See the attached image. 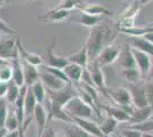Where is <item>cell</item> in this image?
<instances>
[{
  "instance_id": "cell-1",
  "label": "cell",
  "mask_w": 153,
  "mask_h": 137,
  "mask_svg": "<svg viewBox=\"0 0 153 137\" xmlns=\"http://www.w3.org/2000/svg\"><path fill=\"white\" fill-rule=\"evenodd\" d=\"M104 29L102 26L96 25L94 26L89 32V36L86 41V48L88 52V56H89L90 61H95L96 57L98 56V54L104 47Z\"/></svg>"
},
{
  "instance_id": "cell-2",
  "label": "cell",
  "mask_w": 153,
  "mask_h": 137,
  "mask_svg": "<svg viewBox=\"0 0 153 137\" xmlns=\"http://www.w3.org/2000/svg\"><path fill=\"white\" fill-rule=\"evenodd\" d=\"M64 110L72 119H74V118L90 119L93 116V112H94V109L78 95L72 97L64 105Z\"/></svg>"
},
{
  "instance_id": "cell-3",
  "label": "cell",
  "mask_w": 153,
  "mask_h": 137,
  "mask_svg": "<svg viewBox=\"0 0 153 137\" xmlns=\"http://www.w3.org/2000/svg\"><path fill=\"white\" fill-rule=\"evenodd\" d=\"M121 49L122 48L120 46L115 45V44H110V45L104 46L95 61L98 63V65L101 66L111 65L115 61H118Z\"/></svg>"
},
{
  "instance_id": "cell-4",
  "label": "cell",
  "mask_w": 153,
  "mask_h": 137,
  "mask_svg": "<svg viewBox=\"0 0 153 137\" xmlns=\"http://www.w3.org/2000/svg\"><path fill=\"white\" fill-rule=\"evenodd\" d=\"M46 94L48 95L49 102L54 103V104L61 105V106H64L71 98L76 96L74 94V89H73L72 84L66 85L64 88L59 89V90H48V89H46Z\"/></svg>"
},
{
  "instance_id": "cell-5",
  "label": "cell",
  "mask_w": 153,
  "mask_h": 137,
  "mask_svg": "<svg viewBox=\"0 0 153 137\" xmlns=\"http://www.w3.org/2000/svg\"><path fill=\"white\" fill-rule=\"evenodd\" d=\"M128 90L131 96V102L135 107H144L149 106L147 104L146 93L144 87V81H140L137 84H129Z\"/></svg>"
},
{
  "instance_id": "cell-6",
  "label": "cell",
  "mask_w": 153,
  "mask_h": 137,
  "mask_svg": "<svg viewBox=\"0 0 153 137\" xmlns=\"http://www.w3.org/2000/svg\"><path fill=\"white\" fill-rule=\"evenodd\" d=\"M16 39H17L16 36H10L5 39H0V57L1 59L9 61L19 56Z\"/></svg>"
},
{
  "instance_id": "cell-7",
  "label": "cell",
  "mask_w": 153,
  "mask_h": 137,
  "mask_svg": "<svg viewBox=\"0 0 153 137\" xmlns=\"http://www.w3.org/2000/svg\"><path fill=\"white\" fill-rule=\"evenodd\" d=\"M88 71L90 73V77L93 80V84L95 86V88L100 89L103 94L106 95V85H105V77L103 73L102 66L98 65V63L96 61H91V64H88L87 66Z\"/></svg>"
},
{
  "instance_id": "cell-8",
  "label": "cell",
  "mask_w": 153,
  "mask_h": 137,
  "mask_svg": "<svg viewBox=\"0 0 153 137\" xmlns=\"http://www.w3.org/2000/svg\"><path fill=\"white\" fill-rule=\"evenodd\" d=\"M131 52L134 55L135 63H136V67L138 69V71L140 72L143 79L146 78L147 73L150 71V67H151V63H152V57L150 55H147L145 53L140 52L136 48L131 47Z\"/></svg>"
},
{
  "instance_id": "cell-9",
  "label": "cell",
  "mask_w": 153,
  "mask_h": 137,
  "mask_svg": "<svg viewBox=\"0 0 153 137\" xmlns=\"http://www.w3.org/2000/svg\"><path fill=\"white\" fill-rule=\"evenodd\" d=\"M55 48V39H53V42L47 47V56H46V65L51 66V67H56V69H64L68 65L69 61L66 57L58 56L54 53Z\"/></svg>"
},
{
  "instance_id": "cell-10",
  "label": "cell",
  "mask_w": 153,
  "mask_h": 137,
  "mask_svg": "<svg viewBox=\"0 0 153 137\" xmlns=\"http://www.w3.org/2000/svg\"><path fill=\"white\" fill-rule=\"evenodd\" d=\"M40 81L42 82V85L45 86V88L48 90H59V89L64 88L66 85H69L46 70L40 72Z\"/></svg>"
},
{
  "instance_id": "cell-11",
  "label": "cell",
  "mask_w": 153,
  "mask_h": 137,
  "mask_svg": "<svg viewBox=\"0 0 153 137\" xmlns=\"http://www.w3.org/2000/svg\"><path fill=\"white\" fill-rule=\"evenodd\" d=\"M73 122L76 124H78L81 129L86 131L87 134H89L90 136L94 137H104L102 130L100 128V126L94 122V121H90L89 119H85V118H74L73 119Z\"/></svg>"
},
{
  "instance_id": "cell-12",
  "label": "cell",
  "mask_w": 153,
  "mask_h": 137,
  "mask_svg": "<svg viewBox=\"0 0 153 137\" xmlns=\"http://www.w3.org/2000/svg\"><path fill=\"white\" fill-rule=\"evenodd\" d=\"M32 117L36 120L37 127H38V136L37 137H40L41 134H42V131L45 130V128L48 126V122H49L48 121V113L46 112L44 105L40 104V103H37Z\"/></svg>"
},
{
  "instance_id": "cell-13",
  "label": "cell",
  "mask_w": 153,
  "mask_h": 137,
  "mask_svg": "<svg viewBox=\"0 0 153 137\" xmlns=\"http://www.w3.org/2000/svg\"><path fill=\"white\" fill-rule=\"evenodd\" d=\"M16 45H17L19 55V57H21V59H23V61L27 62L29 64H31L33 66H37V67L44 64V59H42V57L40 55L36 54V53H31L25 50V48L23 47V45L19 42V38L16 39Z\"/></svg>"
},
{
  "instance_id": "cell-14",
  "label": "cell",
  "mask_w": 153,
  "mask_h": 137,
  "mask_svg": "<svg viewBox=\"0 0 153 137\" xmlns=\"http://www.w3.org/2000/svg\"><path fill=\"white\" fill-rule=\"evenodd\" d=\"M51 119L63 121L64 124H72V122H73V119H72V118L66 113V111L64 110V106L54 104V103L49 102V114H48V121H51Z\"/></svg>"
},
{
  "instance_id": "cell-15",
  "label": "cell",
  "mask_w": 153,
  "mask_h": 137,
  "mask_svg": "<svg viewBox=\"0 0 153 137\" xmlns=\"http://www.w3.org/2000/svg\"><path fill=\"white\" fill-rule=\"evenodd\" d=\"M21 62H22V67H23V73H24L25 86L26 87H31L34 82L40 80V72L38 71L37 66L31 65V64H29L27 62L23 61V59H21Z\"/></svg>"
},
{
  "instance_id": "cell-16",
  "label": "cell",
  "mask_w": 153,
  "mask_h": 137,
  "mask_svg": "<svg viewBox=\"0 0 153 137\" xmlns=\"http://www.w3.org/2000/svg\"><path fill=\"white\" fill-rule=\"evenodd\" d=\"M153 111L151 106H144V107H134V110L130 114V126L131 124H140L149 120L150 118L152 117Z\"/></svg>"
},
{
  "instance_id": "cell-17",
  "label": "cell",
  "mask_w": 153,
  "mask_h": 137,
  "mask_svg": "<svg viewBox=\"0 0 153 137\" xmlns=\"http://www.w3.org/2000/svg\"><path fill=\"white\" fill-rule=\"evenodd\" d=\"M108 94L111 98L114 101L115 103L120 106L123 105H130L133 104L131 102V96H130V93L128 90V88H117V89H110Z\"/></svg>"
},
{
  "instance_id": "cell-18",
  "label": "cell",
  "mask_w": 153,
  "mask_h": 137,
  "mask_svg": "<svg viewBox=\"0 0 153 137\" xmlns=\"http://www.w3.org/2000/svg\"><path fill=\"white\" fill-rule=\"evenodd\" d=\"M82 66L74 64V63H68V65L63 69L64 73L66 76V78L70 80V82L73 84H79L81 82V78H82V73H83Z\"/></svg>"
},
{
  "instance_id": "cell-19",
  "label": "cell",
  "mask_w": 153,
  "mask_h": 137,
  "mask_svg": "<svg viewBox=\"0 0 153 137\" xmlns=\"http://www.w3.org/2000/svg\"><path fill=\"white\" fill-rule=\"evenodd\" d=\"M102 20H103L102 16L90 15V14H87V13H85V12L81 10V12L79 13V15L72 20V22H74V23H79V24L86 26V27H90V29H93L94 26L98 25Z\"/></svg>"
},
{
  "instance_id": "cell-20",
  "label": "cell",
  "mask_w": 153,
  "mask_h": 137,
  "mask_svg": "<svg viewBox=\"0 0 153 137\" xmlns=\"http://www.w3.org/2000/svg\"><path fill=\"white\" fill-rule=\"evenodd\" d=\"M119 64L123 70L126 69H133L136 67V63H135L134 55L131 52V47L129 45H126L123 47V49H121V53L118 57Z\"/></svg>"
},
{
  "instance_id": "cell-21",
  "label": "cell",
  "mask_w": 153,
  "mask_h": 137,
  "mask_svg": "<svg viewBox=\"0 0 153 137\" xmlns=\"http://www.w3.org/2000/svg\"><path fill=\"white\" fill-rule=\"evenodd\" d=\"M128 45L153 57V44L147 41L146 39H144L143 37H131L129 39Z\"/></svg>"
},
{
  "instance_id": "cell-22",
  "label": "cell",
  "mask_w": 153,
  "mask_h": 137,
  "mask_svg": "<svg viewBox=\"0 0 153 137\" xmlns=\"http://www.w3.org/2000/svg\"><path fill=\"white\" fill-rule=\"evenodd\" d=\"M71 12L70 10H64V9H57L54 8L49 10L48 13H46L45 15L40 16L39 20L45 21V22H62V21L66 20L70 16Z\"/></svg>"
},
{
  "instance_id": "cell-23",
  "label": "cell",
  "mask_w": 153,
  "mask_h": 137,
  "mask_svg": "<svg viewBox=\"0 0 153 137\" xmlns=\"http://www.w3.org/2000/svg\"><path fill=\"white\" fill-rule=\"evenodd\" d=\"M82 12L90 15H96V16H111L113 15V12L110 10L108 7H105L102 4H86L81 9Z\"/></svg>"
},
{
  "instance_id": "cell-24",
  "label": "cell",
  "mask_w": 153,
  "mask_h": 137,
  "mask_svg": "<svg viewBox=\"0 0 153 137\" xmlns=\"http://www.w3.org/2000/svg\"><path fill=\"white\" fill-rule=\"evenodd\" d=\"M66 59L69 61V63H74V64L82 66L83 69H86L89 64V56H88V52H87L86 46H83L82 48L76 53L68 56Z\"/></svg>"
},
{
  "instance_id": "cell-25",
  "label": "cell",
  "mask_w": 153,
  "mask_h": 137,
  "mask_svg": "<svg viewBox=\"0 0 153 137\" xmlns=\"http://www.w3.org/2000/svg\"><path fill=\"white\" fill-rule=\"evenodd\" d=\"M12 65H13L12 80L21 88L25 85V81H24V73H23V67H22V62L19 59V55L14 59H12Z\"/></svg>"
},
{
  "instance_id": "cell-26",
  "label": "cell",
  "mask_w": 153,
  "mask_h": 137,
  "mask_svg": "<svg viewBox=\"0 0 153 137\" xmlns=\"http://www.w3.org/2000/svg\"><path fill=\"white\" fill-rule=\"evenodd\" d=\"M106 114L115 119L118 122H129L130 116L126 111H123L120 106H103Z\"/></svg>"
},
{
  "instance_id": "cell-27",
  "label": "cell",
  "mask_w": 153,
  "mask_h": 137,
  "mask_svg": "<svg viewBox=\"0 0 153 137\" xmlns=\"http://www.w3.org/2000/svg\"><path fill=\"white\" fill-rule=\"evenodd\" d=\"M37 99L34 97L33 93H32L31 88L27 87V90H26L25 97H24V110H25V118L31 117L34 111V107L37 105Z\"/></svg>"
},
{
  "instance_id": "cell-28",
  "label": "cell",
  "mask_w": 153,
  "mask_h": 137,
  "mask_svg": "<svg viewBox=\"0 0 153 137\" xmlns=\"http://www.w3.org/2000/svg\"><path fill=\"white\" fill-rule=\"evenodd\" d=\"M65 137H90V135L81 129L78 124L72 122L66 124L65 126Z\"/></svg>"
},
{
  "instance_id": "cell-29",
  "label": "cell",
  "mask_w": 153,
  "mask_h": 137,
  "mask_svg": "<svg viewBox=\"0 0 153 137\" xmlns=\"http://www.w3.org/2000/svg\"><path fill=\"white\" fill-rule=\"evenodd\" d=\"M117 127H118V121L115 119H113L112 117H110V116L105 118V120L100 126V128H101V130H102L104 136H108V135L113 134L114 130L117 129Z\"/></svg>"
},
{
  "instance_id": "cell-30",
  "label": "cell",
  "mask_w": 153,
  "mask_h": 137,
  "mask_svg": "<svg viewBox=\"0 0 153 137\" xmlns=\"http://www.w3.org/2000/svg\"><path fill=\"white\" fill-rule=\"evenodd\" d=\"M122 76L129 84H137V82H140L143 80V77H142V74L137 67L122 70Z\"/></svg>"
},
{
  "instance_id": "cell-31",
  "label": "cell",
  "mask_w": 153,
  "mask_h": 137,
  "mask_svg": "<svg viewBox=\"0 0 153 137\" xmlns=\"http://www.w3.org/2000/svg\"><path fill=\"white\" fill-rule=\"evenodd\" d=\"M30 88H31V90H32V93H33L36 99H37V102L40 103V104H42L46 98V95H47V94H46V88H45V86L42 85V82L39 80L37 82H34Z\"/></svg>"
},
{
  "instance_id": "cell-32",
  "label": "cell",
  "mask_w": 153,
  "mask_h": 137,
  "mask_svg": "<svg viewBox=\"0 0 153 137\" xmlns=\"http://www.w3.org/2000/svg\"><path fill=\"white\" fill-rule=\"evenodd\" d=\"M86 5V2L83 0H61V4L56 8L57 9H64V10H72L74 8H80L82 9V7Z\"/></svg>"
},
{
  "instance_id": "cell-33",
  "label": "cell",
  "mask_w": 153,
  "mask_h": 137,
  "mask_svg": "<svg viewBox=\"0 0 153 137\" xmlns=\"http://www.w3.org/2000/svg\"><path fill=\"white\" fill-rule=\"evenodd\" d=\"M19 89H21V88L14 82L13 80H10V81L8 82L7 94H6V97H5L8 103H10V104H14V103H15V101H16V98H17V96H19Z\"/></svg>"
},
{
  "instance_id": "cell-34",
  "label": "cell",
  "mask_w": 153,
  "mask_h": 137,
  "mask_svg": "<svg viewBox=\"0 0 153 137\" xmlns=\"http://www.w3.org/2000/svg\"><path fill=\"white\" fill-rule=\"evenodd\" d=\"M13 77V65L12 62L5 65L0 66V81L1 82H9Z\"/></svg>"
},
{
  "instance_id": "cell-35",
  "label": "cell",
  "mask_w": 153,
  "mask_h": 137,
  "mask_svg": "<svg viewBox=\"0 0 153 137\" xmlns=\"http://www.w3.org/2000/svg\"><path fill=\"white\" fill-rule=\"evenodd\" d=\"M4 128H6L7 131H13V130H19V120L16 118L15 112H8V116L5 121V126Z\"/></svg>"
},
{
  "instance_id": "cell-36",
  "label": "cell",
  "mask_w": 153,
  "mask_h": 137,
  "mask_svg": "<svg viewBox=\"0 0 153 137\" xmlns=\"http://www.w3.org/2000/svg\"><path fill=\"white\" fill-rule=\"evenodd\" d=\"M133 129L140 131V133H153V120H146L144 122H140V124H131V126H128Z\"/></svg>"
},
{
  "instance_id": "cell-37",
  "label": "cell",
  "mask_w": 153,
  "mask_h": 137,
  "mask_svg": "<svg viewBox=\"0 0 153 137\" xmlns=\"http://www.w3.org/2000/svg\"><path fill=\"white\" fill-rule=\"evenodd\" d=\"M8 102L6 98H0V128H4L5 121L8 116Z\"/></svg>"
},
{
  "instance_id": "cell-38",
  "label": "cell",
  "mask_w": 153,
  "mask_h": 137,
  "mask_svg": "<svg viewBox=\"0 0 153 137\" xmlns=\"http://www.w3.org/2000/svg\"><path fill=\"white\" fill-rule=\"evenodd\" d=\"M45 70L48 72H51V74H54L55 77H57L58 79H61V80H63L64 82H66V84H71L70 80L66 78V76H65V73H64L63 69H56V67H51V66H48V65H45Z\"/></svg>"
},
{
  "instance_id": "cell-39",
  "label": "cell",
  "mask_w": 153,
  "mask_h": 137,
  "mask_svg": "<svg viewBox=\"0 0 153 137\" xmlns=\"http://www.w3.org/2000/svg\"><path fill=\"white\" fill-rule=\"evenodd\" d=\"M145 87V93H146L147 104L149 106L153 107V80H146L144 82Z\"/></svg>"
},
{
  "instance_id": "cell-40",
  "label": "cell",
  "mask_w": 153,
  "mask_h": 137,
  "mask_svg": "<svg viewBox=\"0 0 153 137\" xmlns=\"http://www.w3.org/2000/svg\"><path fill=\"white\" fill-rule=\"evenodd\" d=\"M121 137H143V133L133 129L130 127H125L120 133Z\"/></svg>"
},
{
  "instance_id": "cell-41",
  "label": "cell",
  "mask_w": 153,
  "mask_h": 137,
  "mask_svg": "<svg viewBox=\"0 0 153 137\" xmlns=\"http://www.w3.org/2000/svg\"><path fill=\"white\" fill-rule=\"evenodd\" d=\"M0 31L1 32H5L9 36H16V31L12 29L9 25H7V23H5V21L0 17Z\"/></svg>"
},
{
  "instance_id": "cell-42",
  "label": "cell",
  "mask_w": 153,
  "mask_h": 137,
  "mask_svg": "<svg viewBox=\"0 0 153 137\" xmlns=\"http://www.w3.org/2000/svg\"><path fill=\"white\" fill-rule=\"evenodd\" d=\"M40 137H57V136H56V133L54 130V128L47 126L45 128V130L42 131V134H41Z\"/></svg>"
},
{
  "instance_id": "cell-43",
  "label": "cell",
  "mask_w": 153,
  "mask_h": 137,
  "mask_svg": "<svg viewBox=\"0 0 153 137\" xmlns=\"http://www.w3.org/2000/svg\"><path fill=\"white\" fill-rule=\"evenodd\" d=\"M7 87H8V82H1L0 81V98L6 97Z\"/></svg>"
},
{
  "instance_id": "cell-44",
  "label": "cell",
  "mask_w": 153,
  "mask_h": 137,
  "mask_svg": "<svg viewBox=\"0 0 153 137\" xmlns=\"http://www.w3.org/2000/svg\"><path fill=\"white\" fill-rule=\"evenodd\" d=\"M5 137H19V130L7 131Z\"/></svg>"
},
{
  "instance_id": "cell-45",
  "label": "cell",
  "mask_w": 153,
  "mask_h": 137,
  "mask_svg": "<svg viewBox=\"0 0 153 137\" xmlns=\"http://www.w3.org/2000/svg\"><path fill=\"white\" fill-rule=\"evenodd\" d=\"M144 39H146L147 41H150L151 44H153V32H149V33H145L144 36H142Z\"/></svg>"
},
{
  "instance_id": "cell-46",
  "label": "cell",
  "mask_w": 153,
  "mask_h": 137,
  "mask_svg": "<svg viewBox=\"0 0 153 137\" xmlns=\"http://www.w3.org/2000/svg\"><path fill=\"white\" fill-rule=\"evenodd\" d=\"M147 80H153V57H152V63H151V67H150V71L147 73L146 78Z\"/></svg>"
},
{
  "instance_id": "cell-47",
  "label": "cell",
  "mask_w": 153,
  "mask_h": 137,
  "mask_svg": "<svg viewBox=\"0 0 153 137\" xmlns=\"http://www.w3.org/2000/svg\"><path fill=\"white\" fill-rule=\"evenodd\" d=\"M150 0H137V2L140 4V6L142 7V6H145L147 2H149Z\"/></svg>"
},
{
  "instance_id": "cell-48",
  "label": "cell",
  "mask_w": 153,
  "mask_h": 137,
  "mask_svg": "<svg viewBox=\"0 0 153 137\" xmlns=\"http://www.w3.org/2000/svg\"><path fill=\"white\" fill-rule=\"evenodd\" d=\"M6 133H7L6 128H0V137H5Z\"/></svg>"
},
{
  "instance_id": "cell-49",
  "label": "cell",
  "mask_w": 153,
  "mask_h": 137,
  "mask_svg": "<svg viewBox=\"0 0 153 137\" xmlns=\"http://www.w3.org/2000/svg\"><path fill=\"white\" fill-rule=\"evenodd\" d=\"M7 63H9V61H7V59H1V57H0V66L5 65V64H7Z\"/></svg>"
},
{
  "instance_id": "cell-50",
  "label": "cell",
  "mask_w": 153,
  "mask_h": 137,
  "mask_svg": "<svg viewBox=\"0 0 153 137\" xmlns=\"http://www.w3.org/2000/svg\"><path fill=\"white\" fill-rule=\"evenodd\" d=\"M143 137H153L152 133H143Z\"/></svg>"
},
{
  "instance_id": "cell-51",
  "label": "cell",
  "mask_w": 153,
  "mask_h": 137,
  "mask_svg": "<svg viewBox=\"0 0 153 137\" xmlns=\"http://www.w3.org/2000/svg\"><path fill=\"white\" fill-rule=\"evenodd\" d=\"M7 2H9V0H0V7H2Z\"/></svg>"
},
{
  "instance_id": "cell-52",
  "label": "cell",
  "mask_w": 153,
  "mask_h": 137,
  "mask_svg": "<svg viewBox=\"0 0 153 137\" xmlns=\"http://www.w3.org/2000/svg\"><path fill=\"white\" fill-rule=\"evenodd\" d=\"M149 26H153V21L152 22H149V24H147Z\"/></svg>"
},
{
  "instance_id": "cell-53",
  "label": "cell",
  "mask_w": 153,
  "mask_h": 137,
  "mask_svg": "<svg viewBox=\"0 0 153 137\" xmlns=\"http://www.w3.org/2000/svg\"><path fill=\"white\" fill-rule=\"evenodd\" d=\"M9 1H16V0H9ZM26 1H33V0H26Z\"/></svg>"
},
{
  "instance_id": "cell-54",
  "label": "cell",
  "mask_w": 153,
  "mask_h": 137,
  "mask_svg": "<svg viewBox=\"0 0 153 137\" xmlns=\"http://www.w3.org/2000/svg\"><path fill=\"white\" fill-rule=\"evenodd\" d=\"M118 137H121V136H118Z\"/></svg>"
},
{
  "instance_id": "cell-55",
  "label": "cell",
  "mask_w": 153,
  "mask_h": 137,
  "mask_svg": "<svg viewBox=\"0 0 153 137\" xmlns=\"http://www.w3.org/2000/svg\"><path fill=\"white\" fill-rule=\"evenodd\" d=\"M152 111H153V107H152Z\"/></svg>"
},
{
  "instance_id": "cell-56",
  "label": "cell",
  "mask_w": 153,
  "mask_h": 137,
  "mask_svg": "<svg viewBox=\"0 0 153 137\" xmlns=\"http://www.w3.org/2000/svg\"><path fill=\"white\" fill-rule=\"evenodd\" d=\"M152 134H153V133H152Z\"/></svg>"
},
{
  "instance_id": "cell-57",
  "label": "cell",
  "mask_w": 153,
  "mask_h": 137,
  "mask_svg": "<svg viewBox=\"0 0 153 137\" xmlns=\"http://www.w3.org/2000/svg\"><path fill=\"white\" fill-rule=\"evenodd\" d=\"M64 137H65V136H64Z\"/></svg>"
}]
</instances>
